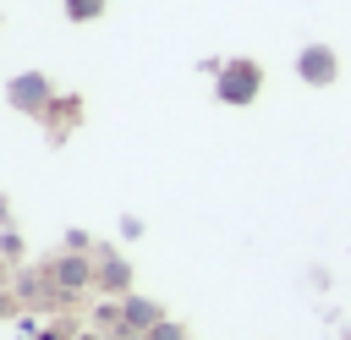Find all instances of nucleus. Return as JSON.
Segmentation results:
<instances>
[{"instance_id": "f257e3e1", "label": "nucleus", "mask_w": 351, "mask_h": 340, "mask_svg": "<svg viewBox=\"0 0 351 340\" xmlns=\"http://www.w3.org/2000/svg\"><path fill=\"white\" fill-rule=\"evenodd\" d=\"M258 93H263V66H258V60L236 55V60L214 66V99H219V104H230V110H247Z\"/></svg>"}, {"instance_id": "f03ea898", "label": "nucleus", "mask_w": 351, "mask_h": 340, "mask_svg": "<svg viewBox=\"0 0 351 340\" xmlns=\"http://www.w3.org/2000/svg\"><path fill=\"white\" fill-rule=\"evenodd\" d=\"M5 104L22 110V115H33V121H44V115L55 110V82H49L44 71H16V77L5 82Z\"/></svg>"}, {"instance_id": "7ed1b4c3", "label": "nucleus", "mask_w": 351, "mask_h": 340, "mask_svg": "<svg viewBox=\"0 0 351 340\" xmlns=\"http://www.w3.org/2000/svg\"><path fill=\"white\" fill-rule=\"evenodd\" d=\"M49 280H55V291H60V296H82V291H93L99 263H93L88 252H60V258L49 263Z\"/></svg>"}, {"instance_id": "20e7f679", "label": "nucleus", "mask_w": 351, "mask_h": 340, "mask_svg": "<svg viewBox=\"0 0 351 340\" xmlns=\"http://www.w3.org/2000/svg\"><path fill=\"white\" fill-rule=\"evenodd\" d=\"M296 77H302L307 88H335V82H340V55H335L329 44H302V49H296Z\"/></svg>"}, {"instance_id": "39448f33", "label": "nucleus", "mask_w": 351, "mask_h": 340, "mask_svg": "<svg viewBox=\"0 0 351 340\" xmlns=\"http://www.w3.org/2000/svg\"><path fill=\"white\" fill-rule=\"evenodd\" d=\"M93 291L99 296H132V263L121 258V252H99V280H93Z\"/></svg>"}, {"instance_id": "423d86ee", "label": "nucleus", "mask_w": 351, "mask_h": 340, "mask_svg": "<svg viewBox=\"0 0 351 340\" xmlns=\"http://www.w3.org/2000/svg\"><path fill=\"white\" fill-rule=\"evenodd\" d=\"M121 318H126V335H148V329H159L170 313H165L154 296H137V291H132V296H121Z\"/></svg>"}, {"instance_id": "0eeeda50", "label": "nucleus", "mask_w": 351, "mask_h": 340, "mask_svg": "<svg viewBox=\"0 0 351 340\" xmlns=\"http://www.w3.org/2000/svg\"><path fill=\"white\" fill-rule=\"evenodd\" d=\"M110 0H66V22H99Z\"/></svg>"}, {"instance_id": "6e6552de", "label": "nucleus", "mask_w": 351, "mask_h": 340, "mask_svg": "<svg viewBox=\"0 0 351 340\" xmlns=\"http://www.w3.org/2000/svg\"><path fill=\"white\" fill-rule=\"evenodd\" d=\"M148 340H192V329H186V324H176V318H165L159 329H148Z\"/></svg>"}, {"instance_id": "1a4fd4ad", "label": "nucleus", "mask_w": 351, "mask_h": 340, "mask_svg": "<svg viewBox=\"0 0 351 340\" xmlns=\"http://www.w3.org/2000/svg\"><path fill=\"white\" fill-rule=\"evenodd\" d=\"M0 258H5V263H11V258H22V236H16V230H5V236H0Z\"/></svg>"}, {"instance_id": "9d476101", "label": "nucleus", "mask_w": 351, "mask_h": 340, "mask_svg": "<svg viewBox=\"0 0 351 340\" xmlns=\"http://www.w3.org/2000/svg\"><path fill=\"white\" fill-rule=\"evenodd\" d=\"M66 252H93V241H88L82 230H71V236H66Z\"/></svg>"}, {"instance_id": "9b49d317", "label": "nucleus", "mask_w": 351, "mask_h": 340, "mask_svg": "<svg viewBox=\"0 0 351 340\" xmlns=\"http://www.w3.org/2000/svg\"><path fill=\"white\" fill-rule=\"evenodd\" d=\"M5 225H11V203L0 197V230H5Z\"/></svg>"}, {"instance_id": "f8f14e48", "label": "nucleus", "mask_w": 351, "mask_h": 340, "mask_svg": "<svg viewBox=\"0 0 351 340\" xmlns=\"http://www.w3.org/2000/svg\"><path fill=\"white\" fill-rule=\"evenodd\" d=\"M11 307H16V302H11V296H5V291H0V318H5V313H11Z\"/></svg>"}, {"instance_id": "ddd939ff", "label": "nucleus", "mask_w": 351, "mask_h": 340, "mask_svg": "<svg viewBox=\"0 0 351 340\" xmlns=\"http://www.w3.org/2000/svg\"><path fill=\"white\" fill-rule=\"evenodd\" d=\"M5 274H11V269H5V258H0V285H5Z\"/></svg>"}, {"instance_id": "4468645a", "label": "nucleus", "mask_w": 351, "mask_h": 340, "mask_svg": "<svg viewBox=\"0 0 351 340\" xmlns=\"http://www.w3.org/2000/svg\"><path fill=\"white\" fill-rule=\"evenodd\" d=\"M115 340H148V335H115Z\"/></svg>"}, {"instance_id": "2eb2a0df", "label": "nucleus", "mask_w": 351, "mask_h": 340, "mask_svg": "<svg viewBox=\"0 0 351 340\" xmlns=\"http://www.w3.org/2000/svg\"><path fill=\"white\" fill-rule=\"evenodd\" d=\"M82 340H99V335H82Z\"/></svg>"}]
</instances>
